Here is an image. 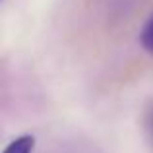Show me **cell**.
Masks as SVG:
<instances>
[{
	"instance_id": "cell-1",
	"label": "cell",
	"mask_w": 153,
	"mask_h": 153,
	"mask_svg": "<svg viewBox=\"0 0 153 153\" xmlns=\"http://www.w3.org/2000/svg\"><path fill=\"white\" fill-rule=\"evenodd\" d=\"M35 147V138L33 136H19L14 142H10L6 146V149L2 153H33Z\"/></svg>"
},
{
	"instance_id": "cell-2",
	"label": "cell",
	"mask_w": 153,
	"mask_h": 153,
	"mask_svg": "<svg viewBox=\"0 0 153 153\" xmlns=\"http://www.w3.org/2000/svg\"><path fill=\"white\" fill-rule=\"evenodd\" d=\"M140 41H142L143 49L149 52V54H153V16L147 19L146 25H143L142 33H140Z\"/></svg>"
},
{
	"instance_id": "cell-3",
	"label": "cell",
	"mask_w": 153,
	"mask_h": 153,
	"mask_svg": "<svg viewBox=\"0 0 153 153\" xmlns=\"http://www.w3.org/2000/svg\"><path fill=\"white\" fill-rule=\"evenodd\" d=\"M146 130H147V134H149V138H151V142H153V107L147 111V116H146Z\"/></svg>"
}]
</instances>
